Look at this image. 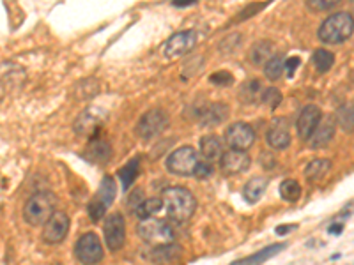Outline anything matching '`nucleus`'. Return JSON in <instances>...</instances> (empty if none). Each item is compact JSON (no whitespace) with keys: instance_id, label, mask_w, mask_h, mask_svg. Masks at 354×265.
Returning <instances> with one entry per match:
<instances>
[{"instance_id":"obj_34","label":"nucleus","mask_w":354,"mask_h":265,"mask_svg":"<svg viewBox=\"0 0 354 265\" xmlns=\"http://www.w3.org/2000/svg\"><path fill=\"white\" fill-rule=\"evenodd\" d=\"M338 2H340V0H306V6H308V9H312V11L321 12L330 11V9H333Z\"/></svg>"},{"instance_id":"obj_25","label":"nucleus","mask_w":354,"mask_h":265,"mask_svg":"<svg viewBox=\"0 0 354 265\" xmlns=\"http://www.w3.org/2000/svg\"><path fill=\"white\" fill-rule=\"evenodd\" d=\"M273 57V43L271 41H259L250 50V61L255 66L266 64Z\"/></svg>"},{"instance_id":"obj_27","label":"nucleus","mask_w":354,"mask_h":265,"mask_svg":"<svg viewBox=\"0 0 354 265\" xmlns=\"http://www.w3.org/2000/svg\"><path fill=\"white\" fill-rule=\"evenodd\" d=\"M161 209H163V202H161V198H149V200L142 202V204L138 205L137 209L133 210V213L137 214L138 219L144 221L153 217L154 214L160 213Z\"/></svg>"},{"instance_id":"obj_30","label":"nucleus","mask_w":354,"mask_h":265,"mask_svg":"<svg viewBox=\"0 0 354 265\" xmlns=\"http://www.w3.org/2000/svg\"><path fill=\"white\" fill-rule=\"evenodd\" d=\"M312 62H314L315 69H317L319 72H328L333 68L335 55L331 52H328V50H317V52L314 53Z\"/></svg>"},{"instance_id":"obj_42","label":"nucleus","mask_w":354,"mask_h":265,"mask_svg":"<svg viewBox=\"0 0 354 265\" xmlns=\"http://www.w3.org/2000/svg\"><path fill=\"white\" fill-rule=\"evenodd\" d=\"M340 230H342V225H331L330 226L331 233H340Z\"/></svg>"},{"instance_id":"obj_37","label":"nucleus","mask_w":354,"mask_h":265,"mask_svg":"<svg viewBox=\"0 0 354 265\" xmlns=\"http://www.w3.org/2000/svg\"><path fill=\"white\" fill-rule=\"evenodd\" d=\"M299 64H301V61H299L298 57H290V59L283 62V71H286L287 78H292L296 75V69L299 68Z\"/></svg>"},{"instance_id":"obj_9","label":"nucleus","mask_w":354,"mask_h":265,"mask_svg":"<svg viewBox=\"0 0 354 265\" xmlns=\"http://www.w3.org/2000/svg\"><path fill=\"white\" fill-rule=\"evenodd\" d=\"M225 141L232 150H248L255 141V131L245 122H234L227 128Z\"/></svg>"},{"instance_id":"obj_41","label":"nucleus","mask_w":354,"mask_h":265,"mask_svg":"<svg viewBox=\"0 0 354 265\" xmlns=\"http://www.w3.org/2000/svg\"><path fill=\"white\" fill-rule=\"evenodd\" d=\"M296 228V225H286V226H278L277 228V233H280V235H286L289 230H294Z\"/></svg>"},{"instance_id":"obj_38","label":"nucleus","mask_w":354,"mask_h":265,"mask_svg":"<svg viewBox=\"0 0 354 265\" xmlns=\"http://www.w3.org/2000/svg\"><path fill=\"white\" fill-rule=\"evenodd\" d=\"M266 6H268V4H266V2H262V4H252V8H246L245 11H243L241 14H239V17H238V21H243V20H246V18L254 17L255 12L261 11V9H264Z\"/></svg>"},{"instance_id":"obj_5","label":"nucleus","mask_w":354,"mask_h":265,"mask_svg":"<svg viewBox=\"0 0 354 265\" xmlns=\"http://www.w3.org/2000/svg\"><path fill=\"white\" fill-rule=\"evenodd\" d=\"M115 181H113L110 175L103 177V181H101L100 188H97L96 197H94L93 200H91V204H88V217H91V221L97 223L101 217H105L106 209H109L110 205L113 204V200H115Z\"/></svg>"},{"instance_id":"obj_12","label":"nucleus","mask_w":354,"mask_h":265,"mask_svg":"<svg viewBox=\"0 0 354 265\" xmlns=\"http://www.w3.org/2000/svg\"><path fill=\"white\" fill-rule=\"evenodd\" d=\"M69 232V216L66 213H53L44 223L43 239L50 244H59L66 239Z\"/></svg>"},{"instance_id":"obj_8","label":"nucleus","mask_w":354,"mask_h":265,"mask_svg":"<svg viewBox=\"0 0 354 265\" xmlns=\"http://www.w3.org/2000/svg\"><path fill=\"white\" fill-rule=\"evenodd\" d=\"M75 255L84 265H97L103 260V246L96 233H84L75 244Z\"/></svg>"},{"instance_id":"obj_26","label":"nucleus","mask_w":354,"mask_h":265,"mask_svg":"<svg viewBox=\"0 0 354 265\" xmlns=\"http://www.w3.org/2000/svg\"><path fill=\"white\" fill-rule=\"evenodd\" d=\"M138 166H140V157H135V159H129L121 170H119V179L122 182V189H129V186L135 182V179L138 177Z\"/></svg>"},{"instance_id":"obj_29","label":"nucleus","mask_w":354,"mask_h":265,"mask_svg":"<svg viewBox=\"0 0 354 265\" xmlns=\"http://www.w3.org/2000/svg\"><path fill=\"white\" fill-rule=\"evenodd\" d=\"M283 57L280 55H273L270 59V61L266 62L264 64V75L268 77V80L274 81L278 80V78L282 77V72H283Z\"/></svg>"},{"instance_id":"obj_10","label":"nucleus","mask_w":354,"mask_h":265,"mask_svg":"<svg viewBox=\"0 0 354 265\" xmlns=\"http://www.w3.org/2000/svg\"><path fill=\"white\" fill-rule=\"evenodd\" d=\"M103 232H105L106 248H109L110 251H119V249L124 246V241H126L124 217H122L119 213L110 214L105 221Z\"/></svg>"},{"instance_id":"obj_24","label":"nucleus","mask_w":354,"mask_h":265,"mask_svg":"<svg viewBox=\"0 0 354 265\" xmlns=\"http://www.w3.org/2000/svg\"><path fill=\"white\" fill-rule=\"evenodd\" d=\"M268 179L266 177H254L250 179L245 186V198L248 204H257L262 198V195L266 193V188H268Z\"/></svg>"},{"instance_id":"obj_13","label":"nucleus","mask_w":354,"mask_h":265,"mask_svg":"<svg viewBox=\"0 0 354 265\" xmlns=\"http://www.w3.org/2000/svg\"><path fill=\"white\" fill-rule=\"evenodd\" d=\"M103 121H105V113H101L96 108H88L77 119V122H75V131L80 137H93V135H96L100 131V128L103 126Z\"/></svg>"},{"instance_id":"obj_7","label":"nucleus","mask_w":354,"mask_h":265,"mask_svg":"<svg viewBox=\"0 0 354 265\" xmlns=\"http://www.w3.org/2000/svg\"><path fill=\"white\" fill-rule=\"evenodd\" d=\"M198 154L194 147H181V149L174 150L169 157H167V168L169 172L176 173L181 177L194 175L195 166L198 163Z\"/></svg>"},{"instance_id":"obj_6","label":"nucleus","mask_w":354,"mask_h":265,"mask_svg":"<svg viewBox=\"0 0 354 265\" xmlns=\"http://www.w3.org/2000/svg\"><path fill=\"white\" fill-rule=\"evenodd\" d=\"M167 128H169V115H167V112L154 108L142 115V119L137 124V135L142 140L149 141L160 137Z\"/></svg>"},{"instance_id":"obj_16","label":"nucleus","mask_w":354,"mask_h":265,"mask_svg":"<svg viewBox=\"0 0 354 265\" xmlns=\"http://www.w3.org/2000/svg\"><path fill=\"white\" fill-rule=\"evenodd\" d=\"M195 117L201 119L202 126H218L229 119V106L225 103H213V105L201 106Z\"/></svg>"},{"instance_id":"obj_11","label":"nucleus","mask_w":354,"mask_h":265,"mask_svg":"<svg viewBox=\"0 0 354 265\" xmlns=\"http://www.w3.org/2000/svg\"><path fill=\"white\" fill-rule=\"evenodd\" d=\"M195 44H197V34L194 30H183V32L174 34L167 41L165 46H163V52L169 59H177V57H183L185 53L192 52Z\"/></svg>"},{"instance_id":"obj_3","label":"nucleus","mask_w":354,"mask_h":265,"mask_svg":"<svg viewBox=\"0 0 354 265\" xmlns=\"http://www.w3.org/2000/svg\"><path fill=\"white\" fill-rule=\"evenodd\" d=\"M55 195L50 193V191H41V193H36L34 197L28 198V202L25 204L24 217L30 226L44 225L50 219V216L55 213Z\"/></svg>"},{"instance_id":"obj_17","label":"nucleus","mask_w":354,"mask_h":265,"mask_svg":"<svg viewBox=\"0 0 354 265\" xmlns=\"http://www.w3.org/2000/svg\"><path fill=\"white\" fill-rule=\"evenodd\" d=\"M335 137V119L333 117H326V119H321L319 126L315 128V131L312 132V137L308 138L310 147L312 149H324L330 145V141Z\"/></svg>"},{"instance_id":"obj_22","label":"nucleus","mask_w":354,"mask_h":265,"mask_svg":"<svg viewBox=\"0 0 354 265\" xmlns=\"http://www.w3.org/2000/svg\"><path fill=\"white\" fill-rule=\"evenodd\" d=\"M330 170H331L330 159H314V161H310L308 165H306L305 177L308 179V182L317 184V182H321L322 179L328 175Z\"/></svg>"},{"instance_id":"obj_31","label":"nucleus","mask_w":354,"mask_h":265,"mask_svg":"<svg viewBox=\"0 0 354 265\" xmlns=\"http://www.w3.org/2000/svg\"><path fill=\"white\" fill-rule=\"evenodd\" d=\"M335 121L340 124V128L346 132H353V105H342L337 110Z\"/></svg>"},{"instance_id":"obj_18","label":"nucleus","mask_w":354,"mask_h":265,"mask_svg":"<svg viewBox=\"0 0 354 265\" xmlns=\"http://www.w3.org/2000/svg\"><path fill=\"white\" fill-rule=\"evenodd\" d=\"M268 144L277 150L287 149L290 145V132H289V124L283 117L277 119L273 122V126L268 131Z\"/></svg>"},{"instance_id":"obj_23","label":"nucleus","mask_w":354,"mask_h":265,"mask_svg":"<svg viewBox=\"0 0 354 265\" xmlns=\"http://www.w3.org/2000/svg\"><path fill=\"white\" fill-rule=\"evenodd\" d=\"M287 244H271L268 246V248H264L262 251H257L255 255H252V257L248 258H243V260L236 262V264H230V265H261L264 264L266 260H270L271 257H274V255H278L282 249H286Z\"/></svg>"},{"instance_id":"obj_20","label":"nucleus","mask_w":354,"mask_h":265,"mask_svg":"<svg viewBox=\"0 0 354 265\" xmlns=\"http://www.w3.org/2000/svg\"><path fill=\"white\" fill-rule=\"evenodd\" d=\"M223 153H225V150H223V144H221L220 138L209 135V137H204L201 140L202 157H204V161L211 163V165H214V163H220Z\"/></svg>"},{"instance_id":"obj_39","label":"nucleus","mask_w":354,"mask_h":265,"mask_svg":"<svg viewBox=\"0 0 354 265\" xmlns=\"http://www.w3.org/2000/svg\"><path fill=\"white\" fill-rule=\"evenodd\" d=\"M142 202H144V193H142L140 189H138L137 195L133 193L131 197H129V209L135 210V209H137V207H138V205L142 204Z\"/></svg>"},{"instance_id":"obj_19","label":"nucleus","mask_w":354,"mask_h":265,"mask_svg":"<svg viewBox=\"0 0 354 265\" xmlns=\"http://www.w3.org/2000/svg\"><path fill=\"white\" fill-rule=\"evenodd\" d=\"M179 257H181V249H179V246L174 244V242H170V244L154 246L149 251L151 262H154V264L158 265H169L172 264V262H176Z\"/></svg>"},{"instance_id":"obj_33","label":"nucleus","mask_w":354,"mask_h":265,"mask_svg":"<svg viewBox=\"0 0 354 265\" xmlns=\"http://www.w3.org/2000/svg\"><path fill=\"white\" fill-rule=\"evenodd\" d=\"M259 99L264 103V105H268L270 108H277V106H280V103H282V94H280V90L274 87H270V88H266L264 92H261V97Z\"/></svg>"},{"instance_id":"obj_21","label":"nucleus","mask_w":354,"mask_h":265,"mask_svg":"<svg viewBox=\"0 0 354 265\" xmlns=\"http://www.w3.org/2000/svg\"><path fill=\"white\" fill-rule=\"evenodd\" d=\"M110 156H112V149H110L109 141L105 140H96L88 145L87 150L84 153V157L88 163H96V165H103V163H109Z\"/></svg>"},{"instance_id":"obj_2","label":"nucleus","mask_w":354,"mask_h":265,"mask_svg":"<svg viewBox=\"0 0 354 265\" xmlns=\"http://www.w3.org/2000/svg\"><path fill=\"white\" fill-rule=\"evenodd\" d=\"M354 21L351 12H335L319 27V39L326 44H338L353 36Z\"/></svg>"},{"instance_id":"obj_4","label":"nucleus","mask_w":354,"mask_h":265,"mask_svg":"<svg viewBox=\"0 0 354 265\" xmlns=\"http://www.w3.org/2000/svg\"><path fill=\"white\" fill-rule=\"evenodd\" d=\"M138 235L144 242L151 246H161V244H170L176 241V233H174L172 226L163 219H144L138 225Z\"/></svg>"},{"instance_id":"obj_28","label":"nucleus","mask_w":354,"mask_h":265,"mask_svg":"<svg viewBox=\"0 0 354 265\" xmlns=\"http://www.w3.org/2000/svg\"><path fill=\"white\" fill-rule=\"evenodd\" d=\"M280 197L286 202H296L301 197V186L298 181L294 179H286V181L280 184Z\"/></svg>"},{"instance_id":"obj_14","label":"nucleus","mask_w":354,"mask_h":265,"mask_svg":"<svg viewBox=\"0 0 354 265\" xmlns=\"http://www.w3.org/2000/svg\"><path fill=\"white\" fill-rule=\"evenodd\" d=\"M322 119V112L319 110V106L308 105L301 110L298 117V122H296V128H298L299 138L301 140L308 141V138L312 137V132L315 131V128L319 126Z\"/></svg>"},{"instance_id":"obj_36","label":"nucleus","mask_w":354,"mask_h":265,"mask_svg":"<svg viewBox=\"0 0 354 265\" xmlns=\"http://www.w3.org/2000/svg\"><path fill=\"white\" fill-rule=\"evenodd\" d=\"M209 80H211V84L221 85V87H223V85H230V84H232L234 77H232V75H230L229 71H218V72H213V75H211Z\"/></svg>"},{"instance_id":"obj_35","label":"nucleus","mask_w":354,"mask_h":265,"mask_svg":"<svg viewBox=\"0 0 354 265\" xmlns=\"http://www.w3.org/2000/svg\"><path fill=\"white\" fill-rule=\"evenodd\" d=\"M213 172H214L213 165H211V163H207V161L202 159V161H198L197 166H195L194 175L197 177V179H209V177L213 175Z\"/></svg>"},{"instance_id":"obj_1","label":"nucleus","mask_w":354,"mask_h":265,"mask_svg":"<svg viewBox=\"0 0 354 265\" xmlns=\"http://www.w3.org/2000/svg\"><path fill=\"white\" fill-rule=\"evenodd\" d=\"M161 202H163V207L167 210V216L177 223L188 221L197 209V200H195L194 195L189 193L186 188H179V186L165 189Z\"/></svg>"},{"instance_id":"obj_15","label":"nucleus","mask_w":354,"mask_h":265,"mask_svg":"<svg viewBox=\"0 0 354 265\" xmlns=\"http://www.w3.org/2000/svg\"><path fill=\"white\" fill-rule=\"evenodd\" d=\"M220 166L227 175H236V173H241L250 168V156L245 150L230 149L229 153H223L220 159Z\"/></svg>"},{"instance_id":"obj_32","label":"nucleus","mask_w":354,"mask_h":265,"mask_svg":"<svg viewBox=\"0 0 354 265\" xmlns=\"http://www.w3.org/2000/svg\"><path fill=\"white\" fill-rule=\"evenodd\" d=\"M261 92H262L261 81L257 80L246 81V84L241 87V99L245 101V103H254V101H257L259 97H261Z\"/></svg>"},{"instance_id":"obj_40","label":"nucleus","mask_w":354,"mask_h":265,"mask_svg":"<svg viewBox=\"0 0 354 265\" xmlns=\"http://www.w3.org/2000/svg\"><path fill=\"white\" fill-rule=\"evenodd\" d=\"M197 0H172V4L176 8H188V6H194Z\"/></svg>"}]
</instances>
